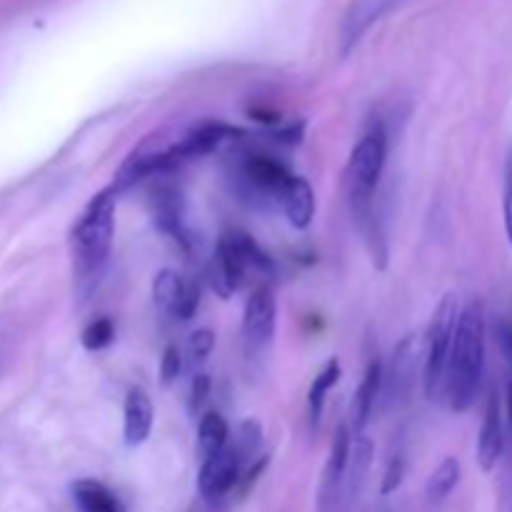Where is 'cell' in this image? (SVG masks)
Wrapping results in <instances>:
<instances>
[{"label": "cell", "instance_id": "obj_1", "mask_svg": "<svg viewBox=\"0 0 512 512\" xmlns=\"http://www.w3.org/2000/svg\"><path fill=\"white\" fill-rule=\"evenodd\" d=\"M485 368V315L480 303H470L460 310L455 325L453 350H450L445 395L453 413H465L478 398Z\"/></svg>", "mask_w": 512, "mask_h": 512}, {"label": "cell", "instance_id": "obj_2", "mask_svg": "<svg viewBox=\"0 0 512 512\" xmlns=\"http://www.w3.org/2000/svg\"><path fill=\"white\" fill-rule=\"evenodd\" d=\"M115 195L118 190H100L73 228V265L80 285L93 283L108 260L115 235Z\"/></svg>", "mask_w": 512, "mask_h": 512}, {"label": "cell", "instance_id": "obj_3", "mask_svg": "<svg viewBox=\"0 0 512 512\" xmlns=\"http://www.w3.org/2000/svg\"><path fill=\"white\" fill-rule=\"evenodd\" d=\"M385 155H388V140H385V130L375 128L365 133L358 140L348 160V170H345V183H348V198L350 208H353V218L358 220L360 228L368 233L370 243H378L375 238V218H373V195L380 183V175L385 168Z\"/></svg>", "mask_w": 512, "mask_h": 512}, {"label": "cell", "instance_id": "obj_4", "mask_svg": "<svg viewBox=\"0 0 512 512\" xmlns=\"http://www.w3.org/2000/svg\"><path fill=\"white\" fill-rule=\"evenodd\" d=\"M458 298L453 293L445 295L435 308L430 320L428 338H425V360H423V380L425 393L430 400H443L445 395V373H448L450 350H453L455 325H458Z\"/></svg>", "mask_w": 512, "mask_h": 512}, {"label": "cell", "instance_id": "obj_5", "mask_svg": "<svg viewBox=\"0 0 512 512\" xmlns=\"http://www.w3.org/2000/svg\"><path fill=\"white\" fill-rule=\"evenodd\" d=\"M218 268H215V288L223 298L243 285L245 273L250 268L268 270L270 258L260 250V245L240 230H228L218 243Z\"/></svg>", "mask_w": 512, "mask_h": 512}, {"label": "cell", "instance_id": "obj_6", "mask_svg": "<svg viewBox=\"0 0 512 512\" xmlns=\"http://www.w3.org/2000/svg\"><path fill=\"white\" fill-rule=\"evenodd\" d=\"M403 3L405 0H350L340 23V53L348 55L375 23Z\"/></svg>", "mask_w": 512, "mask_h": 512}, {"label": "cell", "instance_id": "obj_7", "mask_svg": "<svg viewBox=\"0 0 512 512\" xmlns=\"http://www.w3.org/2000/svg\"><path fill=\"white\" fill-rule=\"evenodd\" d=\"M350 448H353V433H350L348 425H340L338 433H335L333 438V445H330L323 483H320V498H318L320 512H333L338 508L340 495H343L345 473H348Z\"/></svg>", "mask_w": 512, "mask_h": 512}, {"label": "cell", "instance_id": "obj_8", "mask_svg": "<svg viewBox=\"0 0 512 512\" xmlns=\"http://www.w3.org/2000/svg\"><path fill=\"white\" fill-rule=\"evenodd\" d=\"M240 483V455L235 450H220L203 460L198 475V488L205 500H220Z\"/></svg>", "mask_w": 512, "mask_h": 512}, {"label": "cell", "instance_id": "obj_9", "mask_svg": "<svg viewBox=\"0 0 512 512\" xmlns=\"http://www.w3.org/2000/svg\"><path fill=\"white\" fill-rule=\"evenodd\" d=\"M243 333L250 345L265 348L275 335V298L270 288H255L245 303Z\"/></svg>", "mask_w": 512, "mask_h": 512}, {"label": "cell", "instance_id": "obj_10", "mask_svg": "<svg viewBox=\"0 0 512 512\" xmlns=\"http://www.w3.org/2000/svg\"><path fill=\"white\" fill-rule=\"evenodd\" d=\"M150 215H153V223L158 225L160 233L173 235L180 243H188L183 228V195L175 185L160 183L158 188H153L150 193Z\"/></svg>", "mask_w": 512, "mask_h": 512}, {"label": "cell", "instance_id": "obj_11", "mask_svg": "<svg viewBox=\"0 0 512 512\" xmlns=\"http://www.w3.org/2000/svg\"><path fill=\"white\" fill-rule=\"evenodd\" d=\"M153 403L143 388H130L123 408V438L128 448H138L150 438L153 430Z\"/></svg>", "mask_w": 512, "mask_h": 512}, {"label": "cell", "instance_id": "obj_12", "mask_svg": "<svg viewBox=\"0 0 512 512\" xmlns=\"http://www.w3.org/2000/svg\"><path fill=\"white\" fill-rule=\"evenodd\" d=\"M243 175L250 183V188L278 200L290 185V180H293V173L283 163L268 158V155H253V158L245 160Z\"/></svg>", "mask_w": 512, "mask_h": 512}, {"label": "cell", "instance_id": "obj_13", "mask_svg": "<svg viewBox=\"0 0 512 512\" xmlns=\"http://www.w3.org/2000/svg\"><path fill=\"white\" fill-rule=\"evenodd\" d=\"M383 390V365L380 360H373L365 370L363 380H360L358 390L353 395V405H350V433L363 435L365 425H368L370 415H373L375 403H378V395Z\"/></svg>", "mask_w": 512, "mask_h": 512}, {"label": "cell", "instance_id": "obj_14", "mask_svg": "<svg viewBox=\"0 0 512 512\" xmlns=\"http://www.w3.org/2000/svg\"><path fill=\"white\" fill-rule=\"evenodd\" d=\"M505 433H503V413H500L498 395H490L488 408H485L483 425H480L478 435V463L485 473L498 465L500 455H503Z\"/></svg>", "mask_w": 512, "mask_h": 512}, {"label": "cell", "instance_id": "obj_15", "mask_svg": "<svg viewBox=\"0 0 512 512\" xmlns=\"http://www.w3.org/2000/svg\"><path fill=\"white\" fill-rule=\"evenodd\" d=\"M280 205H283L285 215H288V223L293 225V228L305 230L313 223L315 195L308 180L300 178V175H293V180H290V185L285 188V193L280 195Z\"/></svg>", "mask_w": 512, "mask_h": 512}, {"label": "cell", "instance_id": "obj_16", "mask_svg": "<svg viewBox=\"0 0 512 512\" xmlns=\"http://www.w3.org/2000/svg\"><path fill=\"white\" fill-rule=\"evenodd\" d=\"M70 493H73V500L80 512H128L125 505L120 503L118 495H115L108 485L100 483V480H75Z\"/></svg>", "mask_w": 512, "mask_h": 512}, {"label": "cell", "instance_id": "obj_17", "mask_svg": "<svg viewBox=\"0 0 512 512\" xmlns=\"http://www.w3.org/2000/svg\"><path fill=\"white\" fill-rule=\"evenodd\" d=\"M418 373V345L413 338H405L393 353V370H390V395L393 400H403L410 393Z\"/></svg>", "mask_w": 512, "mask_h": 512}, {"label": "cell", "instance_id": "obj_18", "mask_svg": "<svg viewBox=\"0 0 512 512\" xmlns=\"http://www.w3.org/2000/svg\"><path fill=\"white\" fill-rule=\"evenodd\" d=\"M460 483V460L445 458L438 468L430 473L428 485H425V498L430 505H440L453 495V490Z\"/></svg>", "mask_w": 512, "mask_h": 512}, {"label": "cell", "instance_id": "obj_19", "mask_svg": "<svg viewBox=\"0 0 512 512\" xmlns=\"http://www.w3.org/2000/svg\"><path fill=\"white\" fill-rule=\"evenodd\" d=\"M370 458H373V443L365 435H353V448H350V460H348V495L350 500H355L360 495V488L365 483V475H368Z\"/></svg>", "mask_w": 512, "mask_h": 512}, {"label": "cell", "instance_id": "obj_20", "mask_svg": "<svg viewBox=\"0 0 512 512\" xmlns=\"http://www.w3.org/2000/svg\"><path fill=\"white\" fill-rule=\"evenodd\" d=\"M183 285H185V278L180 273H175V270H170V268L160 270V273L155 275V280H153V303H155V308H158L163 315H170V318H175V310H178Z\"/></svg>", "mask_w": 512, "mask_h": 512}, {"label": "cell", "instance_id": "obj_21", "mask_svg": "<svg viewBox=\"0 0 512 512\" xmlns=\"http://www.w3.org/2000/svg\"><path fill=\"white\" fill-rule=\"evenodd\" d=\"M340 375H343V368H340V360L338 358H330L328 363L323 365L318 375H315L313 385H310V393H308V408H310V418L313 423H318L320 415H323V405H325V395L338 385Z\"/></svg>", "mask_w": 512, "mask_h": 512}, {"label": "cell", "instance_id": "obj_22", "mask_svg": "<svg viewBox=\"0 0 512 512\" xmlns=\"http://www.w3.org/2000/svg\"><path fill=\"white\" fill-rule=\"evenodd\" d=\"M228 423L220 413H205L200 418L198 425V445L203 458H210V455H218L220 450H225L228 445Z\"/></svg>", "mask_w": 512, "mask_h": 512}, {"label": "cell", "instance_id": "obj_23", "mask_svg": "<svg viewBox=\"0 0 512 512\" xmlns=\"http://www.w3.org/2000/svg\"><path fill=\"white\" fill-rule=\"evenodd\" d=\"M115 340V325L110 318H98L93 323L85 325L83 335H80V343H83L85 350L90 353H98V350L108 348Z\"/></svg>", "mask_w": 512, "mask_h": 512}, {"label": "cell", "instance_id": "obj_24", "mask_svg": "<svg viewBox=\"0 0 512 512\" xmlns=\"http://www.w3.org/2000/svg\"><path fill=\"white\" fill-rule=\"evenodd\" d=\"M215 348V333L210 328H200L195 330L193 335L188 338V358L193 363H203Z\"/></svg>", "mask_w": 512, "mask_h": 512}, {"label": "cell", "instance_id": "obj_25", "mask_svg": "<svg viewBox=\"0 0 512 512\" xmlns=\"http://www.w3.org/2000/svg\"><path fill=\"white\" fill-rule=\"evenodd\" d=\"M198 305H200V288H198V283H195V280L185 278L183 293H180L178 310H175V318H178V320H190L195 313H198Z\"/></svg>", "mask_w": 512, "mask_h": 512}, {"label": "cell", "instance_id": "obj_26", "mask_svg": "<svg viewBox=\"0 0 512 512\" xmlns=\"http://www.w3.org/2000/svg\"><path fill=\"white\" fill-rule=\"evenodd\" d=\"M180 365H183V360H180L178 348H175V345H168L163 358H160V385H163V388H170V385L175 383V378L180 375Z\"/></svg>", "mask_w": 512, "mask_h": 512}, {"label": "cell", "instance_id": "obj_27", "mask_svg": "<svg viewBox=\"0 0 512 512\" xmlns=\"http://www.w3.org/2000/svg\"><path fill=\"white\" fill-rule=\"evenodd\" d=\"M405 478V460L400 455H395L393 460L388 463V470L383 475V485H380V495H393L395 490L403 485Z\"/></svg>", "mask_w": 512, "mask_h": 512}, {"label": "cell", "instance_id": "obj_28", "mask_svg": "<svg viewBox=\"0 0 512 512\" xmlns=\"http://www.w3.org/2000/svg\"><path fill=\"white\" fill-rule=\"evenodd\" d=\"M210 398V378L205 373H198L190 383V413H200L203 405L208 403Z\"/></svg>", "mask_w": 512, "mask_h": 512}, {"label": "cell", "instance_id": "obj_29", "mask_svg": "<svg viewBox=\"0 0 512 512\" xmlns=\"http://www.w3.org/2000/svg\"><path fill=\"white\" fill-rule=\"evenodd\" d=\"M503 213H505V233H508V240L512 245V180L508 183V190H505Z\"/></svg>", "mask_w": 512, "mask_h": 512}, {"label": "cell", "instance_id": "obj_30", "mask_svg": "<svg viewBox=\"0 0 512 512\" xmlns=\"http://www.w3.org/2000/svg\"><path fill=\"white\" fill-rule=\"evenodd\" d=\"M503 345H505V348H508V353L512 355V325H510V328H505V333H503Z\"/></svg>", "mask_w": 512, "mask_h": 512}, {"label": "cell", "instance_id": "obj_31", "mask_svg": "<svg viewBox=\"0 0 512 512\" xmlns=\"http://www.w3.org/2000/svg\"><path fill=\"white\" fill-rule=\"evenodd\" d=\"M508 415H510V423H512V383L508 385Z\"/></svg>", "mask_w": 512, "mask_h": 512}]
</instances>
